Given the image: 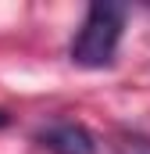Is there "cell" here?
Returning a JSON list of instances; mask_svg holds the SVG:
<instances>
[{
  "mask_svg": "<svg viewBox=\"0 0 150 154\" xmlns=\"http://www.w3.org/2000/svg\"><path fill=\"white\" fill-rule=\"evenodd\" d=\"M125 7L111 4V0H97L89 4L79 32H75L72 47H68V57L79 68H107L118 57V43L125 32Z\"/></svg>",
  "mask_w": 150,
  "mask_h": 154,
  "instance_id": "6da1fadb",
  "label": "cell"
},
{
  "mask_svg": "<svg viewBox=\"0 0 150 154\" xmlns=\"http://www.w3.org/2000/svg\"><path fill=\"white\" fill-rule=\"evenodd\" d=\"M36 140L50 154H97V140L79 122H50L36 133Z\"/></svg>",
  "mask_w": 150,
  "mask_h": 154,
  "instance_id": "7a4b0ae2",
  "label": "cell"
},
{
  "mask_svg": "<svg viewBox=\"0 0 150 154\" xmlns=\"http://www.w3.org/2000/svg\"><path fill=\"white\" fill-rule=\"evenodd\" d=\"M114 154H150V136H140V133H122L118 143H114Z\"/></svg>",
  "mask_w": 150,
  "mask_h": 154,
  "instance_id": "3957f363",
  "label": "cell"
},
{
  "mask_svg": "<svg viewBox=\"0 0 150 154\" xmlns=\"http://www.w3.org/2000/svg\"><path fill=\"white\" fill-rule=\"evenodd\" d=\"M0 125H7V115H4V111H0Z\"/></svg>",
  "mask_w": 150,
  "mask_h": 154,
  "instance_id": "277c9868",
  "label": "cell"
}]
</instances>
